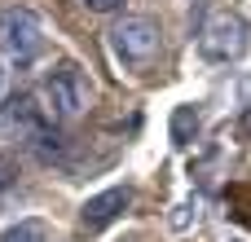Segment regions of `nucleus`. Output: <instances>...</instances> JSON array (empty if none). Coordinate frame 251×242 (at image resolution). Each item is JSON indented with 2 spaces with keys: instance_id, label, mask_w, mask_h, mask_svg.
<instances>
[{
  "instance_id": "1a4fd4ad",
  "label": "nucleus",
  "mask_w": 251,
  "mask_h": 242,
  "mask_svg": "<svg viewBox=\"0 0 251 242\" xmlns=\"http://www.w3.org/2000/svg\"><path fill=\"white\" fill-rule=\"evenodd\" d=\"M9 176H13V159H0V185H9Z\"/></svg>"
},
{
  "instance_id": "423d86ee",
  "label": "nucleus",
  "mask_w": 251,
  "mask_h": 242,
  "mask_svg": "<svg viewBox=\"0 0 251 242\" xmlns=\"http://www.w3.org/2000/svg\"><path fill=\"white\" fill-rule=\"evenodd\" d=\"M194 132H199V110L194 106H176L172 110V141L176 145H190Z\"/></svg>"
},
{
  "instance_id": "7ed1b4c3",
  "label": "nucleus",
  "mask_w": 251,
  "mask_h": 242,
  "mask_svg": "<svg viewBox=\"0 0 251 242\" xmlns=\"http://www.w3.org/2000/svg\"><path fill=\"white\" fill-rule=\"evenodd\" d=\"M247 44H251V26L234 9H216L199 31V53L207 62H238L247 53Z\"/></svg>"
},
{
  "instance_id": "f257e3e1",
  "label": "nucleus",
  "mask_w": 251,
  "mask_h": 242,
  "mask_svg": "<svg viewBox=\"0 0 251 242\" xmlns=\"http://www.w3.org/2000/svg\"><path fill=\"white\" fill-rule=\"evenodd\" d=\"M110 53H115V62L128 66V71L150 66V62L163 53V31H159V22L146 18V13L119 18V22L110 26Z\"/></svg>"
},
{
  "instance_id": "9d476101",
  "label": "nucleus",
  "mask_w": 251,
  "mask_h": 242,
  "mask_svg": "<svg viewBox=\"0 0 251 242\" xmlns=\"http://www.w3.org/2000/svg\"><path fill=\"white\" fill-rule=\"evenodd\" d=\"M243 101H247V106H251V79H247V88H243Z\"/></svg>"
},
{
  "instance_id": "f03ea898",
  "label": "nucleus",
  "mask_w": 251,
  "mask_h": 242,
  "mask_svg": "<svg viewBox=\"0 0 251 242\" xmlns=\"http://www.w3.org/2000/svg\"><path fill=\"white\" fill-rule=\"evenodd\" d=\"M40 97H44L49 119H75V115L88 110L93 84H88V75L75 62H53L49 75H44V84H40Z\"/></svg>"
},
{
  "instance_id": "0eeeda50",
  "label": "nucleus",
  "mask_w": 251,
  "mask_h": 242,
  "mask_svg": "<svg viewBox=\"0 0 251 242\" xmlns=\"http://www.w3.org/2000/svg\"><path fill=\"white\" fill-rule=\"evenodd\" d=\"M0 242H49V225L44 220H18L0 234Z\"/></svg>"
},
{
  "instance_id": "6e6552de",
  "label": "nucleus",
  "mask_w": 251,
  "mask_h": 242,
  "mask_svg": "<svg viewBox=\"0 0 251 242\" xmlns=\"http://www.w3.org/2000/svg\"><path fill=\"white\" fill-rule=\"evenodd\" d=\"M84 4H88L93 13H115V9H119L124 0H84Z\"/></svg>"
},
{
  "instance_id": "39448f33",
  "label": "nucleus",
  "mask_w": 251,
  "mask_h": 242,
  "mask_svg": "<svg viewBox=\"0 0 251 242\" xmlns=\"http://www.w3.org/2000/svg\"><path fill=\"white\" fill-rule=\"evenodd\" d=\"M128 203H132V190H128V185H110V190L93 194V198L79 207V225H84V229H106L110 220H119V216L128 212Z\"/></svg>"
},
{
  "instance_id": "20e7f679",
  "label": "nucleus",
  "mask_w": 251,
  "mask_h": 242,
  "mask_svg": "<svg viewBox=\"0 0 251 242\" xmlns=\"http://www.w3.org/2000/svg\"><path fill=\"white\" fill-rule=\"evenodd\" d=\"M44 48V26L31 9H0V53L13 62V66H31Z\"/></svg>"
}]
</instances>
